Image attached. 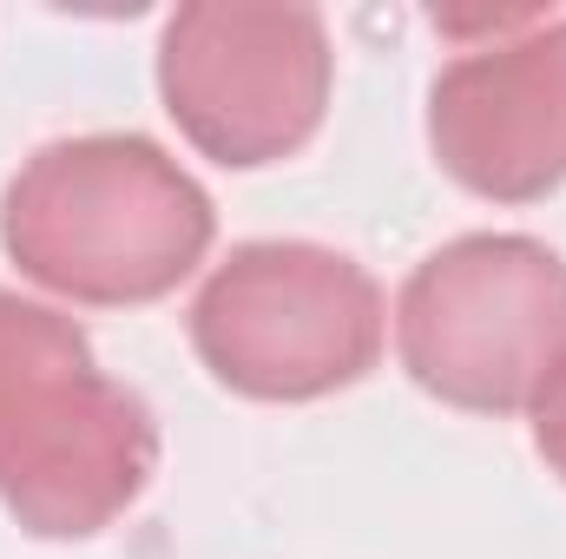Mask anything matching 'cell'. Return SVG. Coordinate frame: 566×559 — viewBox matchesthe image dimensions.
Segmentation results:
<instances>
[{"label":"cell","instance_id":"obj_3","mask_svg":"<svg viewBox=\"0 0 566 559\" xmlns=\"http://www.w3.org/2000/svg\"><path fill=\"white\" fill-rule=\"evenodd\" d=\"M396 356L461 415H534L566 369V257L521 231L428 251L396 296Z\"/></svg>","mask_w":566,"mask_h":559},{"label":"cell","instance_id":"obj_1","mask_svg":"<svg viewBox=\"0 0 566 559\" xmlns=\"http://www.w3.org/2000/svg\"><path fill=\"white\" fill-rule=\"evenodd\" d=\"M218 211L205 184L139 133L40 145L0 191L13 271L80 309H139L205 264Z\"/></svg>","mask_w":566,"mask_h":559},{"label":"cell","instance_id":"obj_4","mask_svg":"<svg viewBox=\"0 0 566 559\" xmlns=\"http://www.w3.org/2000/svg\"><path fill=\"white\" fill-rule=\"evenodd\" d=\"M376 277L310 238L238 244L191 296V349L244 402H323L356 389L382 356Z\"/></svg>","mask_w":566,"mask_h":559},{"label":"cell","instance_id":"obj_6","mask_svg":"<svg viewBox=\"0 0 566 559\" xmlns=\"http://www.w3.org/2000/svg\"><path fill=\"white\" fill-rule=\"evenodd\" d=\"M434 165L488 198L534 204L566 184V13H514L428 86Z\"/></svg>","mask_w":566,"mask_h":559},{"label":"cell","instance_id":"obj_7","mask_svg":"<svg viewBox=\"0 0 566 559\" xmlns=\"http://www.w3.org/2000/svg\"><path fill=\"white\" fill-rule=\"evenodd\" d=\"M534 447H541L547 474L566 487V369L554 376V389L534 402Z\"/></svg>","mask_w":566,"mask_h":559},{"label":"cell","instance_id":"obj_5","mask_svg":"<svg viewBox=\"0 0 566 559\" xmlns=\"http://www.w3.org/2000/svg\"><path fill=\"white\" fill-rule=\"evenodd\" d=\"M329 27L283 0H191L158 33V99L224 171L296 158L329 113Z\"/></svg>","mask_w":566,"mask_h":559},{"label":"cell","instance_id":"obj_2","mask_svg":"<svg viewBox=\"0 0 566 559\" xmlns=\"http://www.w3.org/2000/svg\"><path fill=\"white\" fill-rule=\"evenodd\" d=\"M158 474V421L86 329L0 289V507L33 540L106 534Z\"/></svg>","mask_w":566,"mask_h":559}]
</instances>
